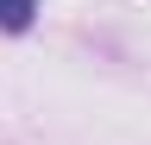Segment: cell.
<instances>
[{
	"instance_id": "obj_1",
	"label": "cell",
	"mask_w": 151,
	"mask_h": 145,
	"mask_svg": "<svg viewBox=\"0 0 151 145\" xmlns=\"http://www.w3.org/2000/svg\"><path fill=\"white\" fill-rule=\"evenodd\" d=\"M38 19V0H0V32H25Z\"/></svg>"
}]
</instances>
